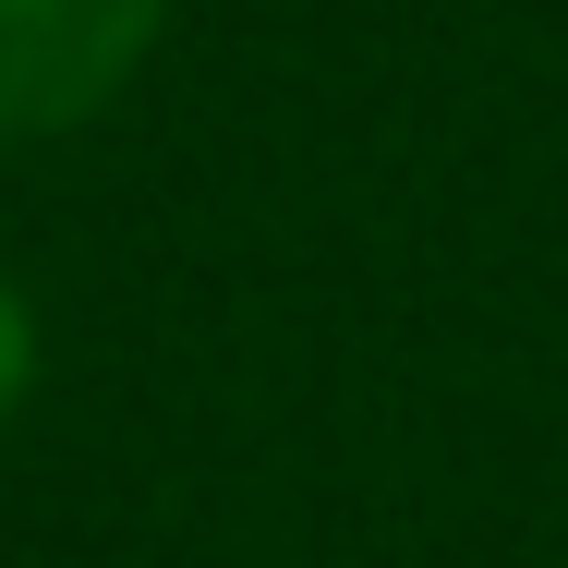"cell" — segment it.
<instances>
[{"label":"cell","instance_id":"1","mask_svg":"<svg viewBox=\"0 0 568 568\" xmlns=\"http://www.w3.org/2000/svg\"><path fill=\"white\" fill-rule=\"evenodd\" d=\"M170 0H0V133H73L145 73Z\"/></svg>","mask_w":568,"mask_h":568},{"label":"cell","instance_id":"2","mask_svg":"<svg viewBox=\"0 0 568 568\" xmlns=\"http://www.w3.org/2000/svg\"><path fill=\"white\" fill-rule=\"evenodd\" d=\"M37 399V303L12 291V266H0V424Z\"/></svg>","mask_w":568,"mask_h":568}]
</instances>
